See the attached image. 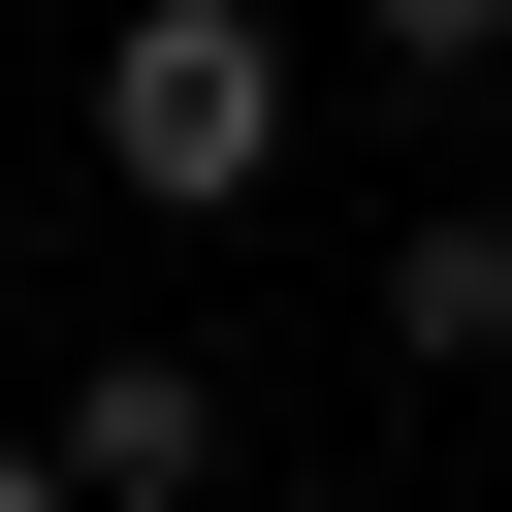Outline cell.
Segmentation results:
<instances>
[{
  "label": "cell",
  "instance_id": "7a4b0ae2",
  "mask_svg": "<svg viewBox=\"0 0 512 512\" xmlns=\"http://www.w3.org/2000/svg\"><path fill=\"white\" fill-rule=\"evenodd\" d=\"M64 480H96V512H192V480H224V384H192V352H96V384H64Z\"/></svg>",
  "mask_w": 512,
  "mask_h": 512
},
{
  "label": "cell",
  "instance_id": "277c9868",
  "mask_svg": "<svg viewBox=\"0 0 512 512\" xmlns=\"http://www.w3.org/2000/svg\"><path fill=\"white\" fill-rule=\"evenodd\" d=\"M352 32H384V64H448V96L512 64V0H352Z\"/></svg>",
  "mask_w": 512,
  "mask_h": 512
},
{
  "label": "cell",
  "instance_id": "6da1fadb",
  "mask_svg": "<svg viewBox=\"0 0 512 512\" xmlns=\"http://www.w3.org/2000/svg\"><path fill=\"white\" fill-rule=\"evenodd\" d=\"M96 192L128 224H256L288 192V32L256 0H128L96 32Z\"/></svg>",
  "mask_w": 512,
  "mask_h": 512
},
{
  "label": "cell",
  "instance_id": "5b68a950",
  "mask_svg": "<svg viewBox=\"0 0 512 512\" xmlns=\"http://www.w3.org/2000/svg\"><path fill=\"white\" fill-rule=\"evenodd\" d=\"M0 512H96V480H64V448H0Z\"/></svg>",
  "mask_w": 512,
  "mask_h": 512
},
{
  "label": "cell",
  "instance_id": "3957f363",
  "mask_svg": "<svg viewBox=\"0 0 512 512\" xmlns=\"http://www.w3.org/2000/svg\"><path fill=\"white\" fill-rule=\"evenodd\" d=\"M384 352L480 384V352H512V224H416V256H384Z\"/></svg>",
  "mask_w": 512,
  "mask_h": 512
}]
</instances>
